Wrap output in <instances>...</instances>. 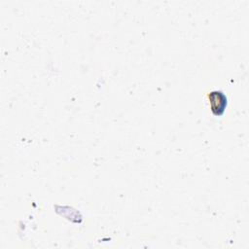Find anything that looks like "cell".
Segmentation results:
<instances>
[{
  "label": "cell",
  "mask_w": 249,
  "mask_h": 249,
  "mask_svg": "<svg viewBox=\"0 0 249 249\" xmlns=\"http://www.w3.org/2000/svg\"><path fill=\"white\" fill-rule=\"evenodd\" d=\"M210 110L215 116H221L225 113L228 105V98L221 90H213L207 94Z\"/></svg>",
  "instance_id": "obj_1"
}]
</instances>
